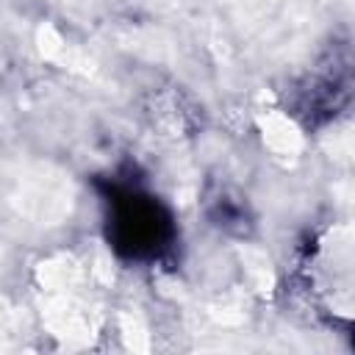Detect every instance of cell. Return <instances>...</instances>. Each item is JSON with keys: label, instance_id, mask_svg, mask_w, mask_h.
Segmentation results:
<instances>
[{"label": "cell", "instance_id": "1", "mask_svg": "<svg viewBox=\"0 0 355 355\" xmlns=\"http://www.w3.org/2000/svg\"><path fill=\"white\" fill-rule=\"evenodd\" d=\"M103 202L105 241L116 258L128 263H155L172 252L178 225L172 208L158 194L128 180H108Z\"/></svg>", "mask_w": 355, "mask_h": 355}]
</instances>
